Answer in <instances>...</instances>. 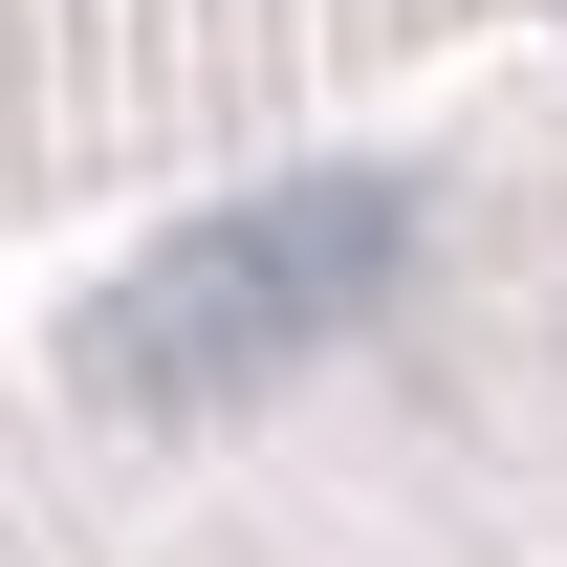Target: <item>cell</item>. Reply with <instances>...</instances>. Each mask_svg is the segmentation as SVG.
Returning a JSON list of instances; mask_svg holds the SVG:
<instances>
[{
    "label": "cell",
    "instance_id": "obj_1",
    "mask_svg": "<svg viewBox=\"0 0 567 567\" xmlns=\"http://www.w3.org/2000/svg\"><path fill=\"white\" fill-rule=\"evenodd\" d=\"M393 262H415V197H393V175H284V197H218V218H175V240L87 306V371H110L132 415H240L262 371L350 350Z\"/></svg>",
    "mask_w": 567,
    "mask_h": 567
}]
</instances>
